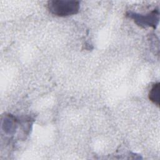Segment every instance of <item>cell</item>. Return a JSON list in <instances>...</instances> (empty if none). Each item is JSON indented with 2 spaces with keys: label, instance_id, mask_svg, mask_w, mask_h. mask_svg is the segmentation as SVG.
Instances as JSON below:
<instances>
[{
  "label": "cell",
  "instance_id": "obj_1",
  "mask_svg": "<svg viewBox=\"0 0 160 160\" xmlns=\"http://www.w3.org/2000/svg\"><path fill=\"white\" fill-rule=\"evenodd\" d=\"M49 11L54 15L64 17L78 13L79 2L76 1L52 0L48 2Z\"/></svg>",
  "mask_w": 160,
  "mask_h": 160
},
{
  "label": "cell",
  "instance_id": "obj_2",
  "mask_svg": "<svg viewBox=\"0 0 160 160\" xmlns=\"http://www.w3.org/2000/svg\"><path fill=\"white\" fill-rule=\"evenodd\" d=\"M130 17L140 26L144 28L150 26L155 28L159 21V12L158 10L153 11L147 15L132 14L130 15Z\"/></svg>",
  "mask_w": 160,
  "mask_h": 160
},
{
  "label": "cell",
  "instance_id": "obj_3",
  "mask_svg": "<svg viewBox=\"0 0 160 160\" xmlns=\"http://www.w3.org/2000/svg\"><path fill=\"white\" fill-rule=\"evenodd\" d=\"M149 100L156 106L159 105V83L154 84L149 93Z\"/></svg>",
  "mask_w": 160,
  "mask_h": 160
}]
</instances>
